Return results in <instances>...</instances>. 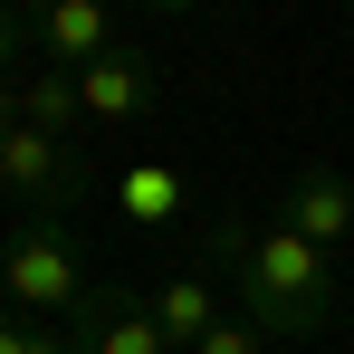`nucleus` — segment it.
Masks as SVG:
<instances>
[{
    "instance_id": "obj_3",
    "label": "nucleus",
    "mask_w": 354,
    "mask_h": 354,
    "mask_svg": "<svg viewBox=\"0 0 354 354\" xmlns=\"http://www.w3.org/2000/svg\"><path fill=\"white\" fill-rule=\"evenodd\" d=\"M0 192H19V201L58 211L67 192H77V153H67V134H39V124H10V144H0Z\"/></svg>"
},
{
    "instance_id": "obj_4",
    "label": "nucleus",
    "mask_w": 354,
    "mask_h": 354,
    "mask_svg": "<svg viewBox=\"0 0 354 354\" xmlns=\"http://www.w3.org/2000/svg\"><path fill=\"white\" fill-rule=\"evenodd\" d=\"M278 230L316 239V249H345L354 239V182L335 173V163H306V173L288 182V201H278Z\"/></svg>"
},
{
    "instance_id": "obj_14",
    "label": "nucleus",
    "mask_w": 354,
    "mask_h": 354,
    "mask_svg": "<svg viewBox=\"0 0 354 354\" xmlns=\"http://www.w3.org/2000/svg\"><path fill=\"white\" fill-rule=\"evenodd\" d=\"M10 124H19V96H10V86H0V144H10Z\"/></svg>"
},
{
    "instance_id": "obj_9",
    "label": "nucleus",
    "mask_w": 354,
    "mask_h": 354,
    "mask_svg": "<svg viewBox=\"0 0 354 354\" xmlns=\"http://www.w3.org/2000/svg\"><path fill=\"white\" fill-rule=\"evenodd\" d=\"M115 211L144 221V230H173L182 211H192V182H182L173 163H124L115 173Z\"/></svg>"
},
{
    "instance_id": "obj_13",
    "label": "nucleus",
    "mask_w": 354,
    "mask_h": 354,
    "mask_svg": "<svg viewBox=\"0 0 354 354\" xmlns=\"http://www.w3.org/2000/svg\"><path fill=\"white\" fill-rule=\"evenodd\" d=\"M19 39H29V29H19V10H0V67L19 58Z\"/></svg>"
},
{
    "instance_id": "obj_10",
    "label": "nucleus",
    "mask_w": 354,
    "mask_h": 354,
    "mask_svg": "<svg viewBox=\"0 0 354 354\" xmlns=\"http://www.w3.org/2000/svg\"><path fill=\"white\" fill-rule=\"evenodd\" d=\"M10 96H19V124H39V134H67V124L86 115V106H77V77H67V67L29 77V86H10Z\"/></svg>"
},
{
    "instance_id": "obj_12",
    "label": "nucleus",
    "mask_w": 354,
    "mask_h": 354,
    "mask_svg": "<svg viewBox=\"0 0 354 354\" xmlns=\"http://www.w3.org/2000/svg\"><path fill=\"white\" fill-rule=\"evenodd\" d=\"M192 354H268V335H259V326H249V316L230 306V316H221V326H211V335H201Z\"/></svg>"
},
{
    "instance_id": "obj_8",
    "label": "nucleus",
    "mask_w": 354,
    "mask_h": 354,
    "mask_svg": "<svg viewBox=\"0 0 354 354\" xmlns=\"http://www.w3.org/2000/svg\"><path fill=\"white\" fill-rule=\"evenodd\" d=\"M144 306H153V326L173 335V354H192L201 335H211V326H221V316H230V297L211 288L201 268H182V278H163V288L144 297Z\"/></svg>"
},
{
    "instance_id": "obj_11",
    "label": "nucleus",
    "mask_w": 354,
    "mask_h": 354,
    "mask_svg": "<svg viewBox=\"0 0 354 354\" xmlns=\"http://www.w3.org/2000/svg\"><path fill=\"white\" fill-rule=\"evenodd\" d=\"M0 354H77V335H58V326H29V316H0Z\"/></svg>"
},
{
    "instance_id": "obj_7",
    "label": "nucleus",
    "mask_w": 354,
    "mask_h": 354,
    "mask_svg": "<svg viewBox=\"0 0 354 354\" xmlns=\"http://www.w3.org/2000/svg\"><path fill=\"white\" fill-rule=\"evenodd\" d=\"M77 354H173V335L153 326L144 297H86V316H77Z\"/></svg>"
},
{
    "instance_id": "obj_6",
    "label": "nucleus",
    "mask_w": 354,
    "mask_h": 354,
    "mask_svg": "<svg viewBox=\"0 0 354 354\" xmlns=\"http://www.w3.org/2000/svg\"><path fill=\"white\" fill-rule=\"evenodd\" d=\"M77 106H86V124H134L144 106H153V58L115 48V58L77 67Z\"/></svg>"
},
{
    "instance_id": "obj_2",
    "label": "nucleus",
    "mask_w": 354,
    "mask_h": 354,
    "mask_svg": "<svg viewBox=\"0 0 354 354\" xmlns=\"http://www.w3.org/2000/svg\"><path fill=\"white\" fill-rule=\"evenodd\" d=\"M86 259L58 221H29V230L0 249V306L29 316V326H58V316H86Z\"/></svg>"
},
{
    "instance_id": "obj_1",
    "label": "nucleus",
    "mask_w": 354,
    "mask_h": 354,
    "mask_svg": "<svg viewBox=\"0 0 354 354\" xmlns=\"http://www.w3.org/2000/svg\"><path fill=\"white\" fill-rule=\"evenodd\" d=\"M230 297H239V316L268 335V345H297V335H326L335 326V306H345V288H335V259L316 249V239H297V230H249L230 249Z\"/></svg>"
},
{
    "instance_id": "obj_5",
    "label": "nucleus",
    "mask_w": 354,
    "mask_h": 354,
    "mask_svg": "<svg viewBox=\"0 0 354 354\" xmlns=\"http://www.w3.org/2000/svg\"><path fill=\"white\" fill-rule=\"evenodd\" d=\"M29 39H39V48H48V58L67 67V77L124 48V39H115V19H106V0H48V10L29 19Z\"/></svg>"
}]
</instances>
